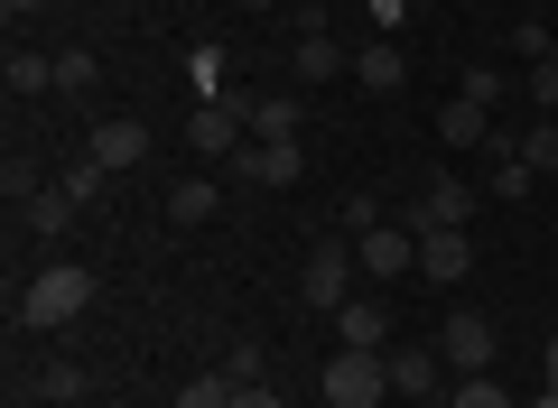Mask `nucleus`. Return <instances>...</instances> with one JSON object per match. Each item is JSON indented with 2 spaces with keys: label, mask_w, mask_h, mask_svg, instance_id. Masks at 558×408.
<instances>
[{
  "label": "nucleus",
  "mask_w": 558,
  "mask_h": 408,
  "mask_svg": "<svg viewBox=\"0 0 558 408\" xmlns=\"http://www.w3.org/2000/svg\"><path fill=\"white\" fill-rule=\"evenodd\" d=\"M84 307H94V270H84V260H47V270L20 288V325H28V334H57V325H75Z\"/></svg>",
  "instance_id": "nucleus-1"
},
{
  "label": "nucleus",
  "mask_w": 558,
  "mask_h": 408,
  "mask_svg": "<svg viewBox=\"0 0 558 408\" xmlns=\"http://www.w3.org/2000/svg\"><path fill=\"white\" fill-rule=\"evenodd\" d=\"M317 399L326 408H381V399H391V353L336 344V353H326V371H317Z\"/></svg>",
  "instance_id": "nucleus-2"
},
{
  "label": "nucleus",
  "mask_w": 558,
  "mask_h": 408,
  "mask_svg": "<svg viewBox=\"0 0 558 408\" xmlns=\"http://www.w3.org/2000/svg\"><path fill=\"white\" fill-rule=\"evenodd\" d=\"M354 279H363L354 242H317V251H307V279H299V297H307V307H317V316H336L344 297H363Z\"/></svg>",
  "instance_id": "nucleus-3"
},
{
  "label": "nucleus",
  "mask_w": 558,
  "mask_h": 408,
  "mask_svg": "<svg viewBox=\"0 0 558 408\" xmlns=\"http://www.w3.org/2000/svg\"><path fill=\"white\" fill-rule=\"evenodd\" d=\"M242 131H252V102L242 94H215V102L186 112V149L196 158H242Z\"/></svg>",
  "instance_id": "nucleus-4"
},
{
  "label": "nucleus",
  "mask_w": 558,
  "mask_h": 408,
  "mask_svg": "<svg viewBox=\"0 0 558 408\" xmlns=\"http://www.w3.org/2000/svg\"><path fill=\"white\" fill-rule=\"evenodd\" d=\"M84 158H94L102 176H131L140 158H149V121H131V112H112V121H94V131H84Z\"/></svg>",
  "instance_id": "nucleus-5"
},
{
  "label": "nucleus",
  "mask_w": 558,
  "mask_h": 408,
  "mask_svg": "<svg viewBox=\"0 0 558 408\" xmlns=\"http://www.w3.org/2000/svg\"><path fill=\"white\" fill-rule=\"evenodd\" d=\"M465 214H475V186L465 176H428L410 205V233H465Z\"/></svg>",
  "instance_id": "nucleus-6"
},
{
  "label": "nucleus",
  "mask_w": 558,
  "mask_h": 408,
  "mask_svg": "<svg viewBox=\"0 0 558 408\" xmlns=\"http://www.w3.org/2000/svg\"><path fill=\"white\" fill-rule=\"evenodd\" d=\"M354 260H363V279H410L418 270V233L410 223H373V233H354Z\"/></svg>",
  "instance_id": "nucleus-7"
},
{
  "label": "nucleus",
  "mask_w": 558,
  "mask_h": 408,
  "mask_svg": "<svg viewBox=\"0 0 558 408\" xmlns=\"http://www.w3.org/2000/svg\"><path fill=\"white\" fill-rule=\"evenodd\" d=\"M438 353H447V362H457V371H494V316L457 307V316H447V325H438Z\"/></svg>",
  "instance_id": "nucleus-8"
},
{
  "label": "nucleus",
  "mask_w": 558,
  "mask_h": 408,
  "mask_svg": "<svg viewBox=\"0 0 558 408\" xmlns=\"http://www.w3.org/2000/svg\"><path fill=\"white\" fill-rule=\"evenodd\" d=\"M233 168H242V186H299V168H307V158H299V139H252V149H242Z\"/></svg>",
  "instance_id": "nucleus-9"
},
{
  "label": "nucleus",
  "mask_w": 558,
  "mask_h": 408,
  "mask_svg": "<svg viewBox=\"0 0 558 408\" xmlns=\"http://www.w3.org/2000/svg\"><path fill=\"white\" fill-rule=\"evenodd\" d=\"M289 65H299V84H336V75H354V47H336L326 28H299Z\"/></svg>",
  "instance_id": "nucleus-10"
},
{
  "label": "nucleus",
  "mask_w": 558,
  "mask_h": 408,
  "mask_svg": "<svg viewBox=\"0 0 558 408\" xmlns=\"http://www.w3.org/2000/svg\"><path fill=\"white\" fill-rule=\"evenodd\" d=\"M336 344L381 353V344H391V307H381V297H344V307H336Z\"/></svg>",
  "instance_id": "nucleus-11"
},
{
  "label": "nucleus",
  "mask_w": 558,
  "mask_h": 408,
  "mask_svg": "<svg viewBox=\"0 0 558 408\" xmlns=\"http://www.w3.org/2000/svg\"><path fill=\"white\" fill-rule=\"evenodd\" d=\"M75 214H84V205H75V195H65V186H38V195H28V205H20V223H28V233H38V242H65V233H75Z\"/></svg>",
  "instance_id": "nucleus-12"
},
{
  "label": "nucleus",
  "mask_w": 558,
  "mask_h": 408,
  "mask_svg": "<svg viewBox=\"0 0 558 408\" xmlns=\"http://www.w3.org/2000/svg\"><path fill=\"white\" fill-rule=\"evenodd\" d=\"M465 270H475L465 233H418V279H465Z\"/></svg>",
  "instance_id": "nucleus-13"
},
{
  "label": "nucleus",
  "mask_w": 558,
  "mask_h": 408,
  "mask_svg": "<svg viewBox=\"0 0 558 408\" xmlns=\"http://www.w3.org/2000/svg\"><path fill=\"white\" fill-rule=\"evenodd\" d=\"M438 362H447V353L391 344V399H428V390H438Z\"/></svg>",
  "instance_id": "nucleus-14"
},
{
  "label": "nucleus",
  "mask_w": 558,
  "mask_h": 408,
  "mask_svg": "<svg viewBox=\"0 0 558 408\" xmlns=\"http://www.w3.org/2000/svg\"><path fill=\"white\" fill-rule=\"evenodd\" d=\"M400 75H410V57H400L391 38H373V47H354V84H363V94H400Z\"/></svg>",
  "instance_id": "nucleus-15"
},
{
  "label": "nucleus",
  "mask_w": 558,
  "mask_h": 408,
  "mask_svg": "<svg viewBox=\"0 0 558 408\" xmlns=\"http://www.w3.org/2000/svg\"><path fill=\"white\" fill-rule=\"evenodd\" d=\"M484 158H494V195H502V205H521V195H531L539 186V176H531V158H521V139H484Z\"/></svg>",
  "instance_id": "nucleus-16"
},
{
  "label": "nucleus",
  "mask_w": 558,
  "mask_h": 408,
  "mask_svg": "<svg viewBox=\"0 0 558 408\" xmlns=\"http://www.w3.org/2000/svg\"><path fill=\"white\" fill-rule=\"evenodd\" d=\"M215 176H178V186H168V223H178V233H196V223H215Z\"/></svg>",
  "instance_id": "nucleus-17"
},
{
  "label": "nucleus",
  "mask_w": 558,
  "mask_h": 408,
  "mask_svg": "<svg viewBox=\"0 0 558 408\" xmlns=\"http://www.w3.org/2000/svg\"><path fill=\"white\" fill-rule=\"evenodd\" d=\"M438 139H447V149H484V139H494V112H484V102H447V112H438Z\"/></svg>",
  "instance_id": "nucleus-18"
},
{
  "label": "nucleus",
  "mask_w": 558,
  "mask_h": 408,
  "mask_svg": "<svg viewBox=\"0 0 558 408\" xmlns=\"http://www.w3.org/2000/svg\"><path fill=\"white\" fill-rule=\"evenodd\" d=\"M307 131V102L299 94H260L252 102V139H299Z\"/></svg>",
  "instance_id": "nucleus-19"
},
{
  "label": "nucleus",
  "mask_w": 558,
  "mask_h": 408,
  "mask_svg": "<svg viewBox=\"0 0 558 408\" xmlns=\"http://www.w3.org/2000/svg\"><path fill=\"white\" fill-rule=\"evenodd\" d=\"M28 390H38L47 408H75L84 390H94V371H84V362H38V381H28Z\"/></svg>",
  "instance_id": "nucleus-20"
},
{
  "label": "nucleus",
  "mask_w": 558,
  "mask_h": 408,
  "mask_svg": "<svg viewBox=\"0 0 558 408\" xmlns=\"http://www.w3.org/2000/svg\"><path fill=\"white\" fill-rule=\"evenodd\" d=\"M0 84H10V94H57V57H28V47H20V57H10V65H0Z\"/></svg>",
  "instance_id": "nucleus-21"
},
{
  "label": "nucleus",
  "mask_w": 558,
  "mask_h": 408,
  "mask_svg": "<svg viewBox=\"0 0 558 408\" xmlns=\"http://www.w3.org/2000/svg\"><path fill=\"white\" fill-rule=\"evenodd\" d=\"M521 94H531V112H539V121H558V57L521 65Z\"/></svg>",
  "instance_id": "nucleus-22"
},
{
  "label": "nucleus",
  "mask_w": 558,
  "mask_h": 408,
  "mask_svg": "<svg viewBox=\"0 0 558 408\" xmlns=\"http://www.w3.org/2000/svg\"><path fill=\"white\" fill-rule=\"evenodd\" d=\"M447 408H512V390H502L494 371H457V399Z\"/></svg>",
  "instance_id": "nucleus-23"
},
{
  "label": "nucleus",
  "mask_w": 558,
  "mask_h": 408,
  "mask_svg": "<svg viewBox=\"0 0 558 408\" xmlns=\"http://www.w3.org/2000/svg\"><path fill=\"white\" fill-rule=\"evenodd\" d=\"M521 158H531V176H558V121H531L521 131Z\"/></svg>",
  "instance_id": "nucleus-24"
},
{
  "label": "nucleus",
  "mask_w": 558,
  "mask_h": 408,
  "mask_svg": "<svg viewBox=\"0 0 558 408\" xmlns=\"http://www.w3.org/2000/svg\"><path fill=\"white\" fill-rule=\"evenodd\" d=\"M57 94H94V47H57Z\"/></svg>",
  "instance_id": "nucleus-25"
},
{
  "label": "nucleus",
  "mask_w": 558,
  "mask_h": 408,
  "mask_svg": "<svg viewBox=\"0 0 558 408\" xmlns=\"http://www.w3.org/2000/svg\"><path fill=\"white\" fill-rule=\"evenodd\" d=\"M465 102H484V112H494L502 94H512V75H502V65H465V84H457Z\"/></svg>",
  "instance_id": "nucleus-26"
},
{
  "label": "nucleus",
  "mask_w": 558,
  "mask_h": 408,
  "mask_svg": "<svg viewBox=\"0 0 558 408\" xmlns=\"http://www.w3.org/2000/svg\"><path fill=\"white\" fill-rule=\"evenodd\" d=\"M38 186H47V176H38V158H20V149H10V168H0V195H10V205H28Z\"/></svg>",
  "instance_id": "nucleus-27"
},
{
  "label": "nucleus",
  "mask_w": 558,
  "mask_h": 408,
  "mask_svg": "<svg viewBox=\"0 0 558 408\" xmlns=\"http://www.w3.org/2000/svg\"><path fill=\"white\" fill-rule=\"evenodd\" d=\"M57 186H65V195H75V205H102V186H112V176H102V168H94V158H75V168H65V176H57Z\"/></svg>",
  "instance_id": "nucleus-28"
},
{
  "label": "nucleus",
  "mask_w": 558,
  "mask_h": 408,
  "mask_svg": "<svg viewBox=\"0 0 558 408\" xmlns=\"http://www.w3.org/2000/svg\"><path fill=\"white\" fill-rule=\"evenodd\" d=\"M178 408H233V381H223V371H205V381L178 390Z\"/></svg>",
  "instance_id": "nucleus-29"
},
{
  "label": "nucleus",
  "mask_w": 558,
  "mask_h": 408,
  "mask_svg": "<svg viewBox=\"0 0 558 408\" xmlns=\"http://www.w3.org/2000/svg\"><path fill=\"white\" fill-rule=\"evenodd\" d=\"M223 381H233V390H260V381H270V362L242 344V353H223Z\"/></svg>",
  "instance_id": "nucleus-30"
},
{
  "label": "nucleus",
  "mask_w": 558,
  "mask_h": 408,
  "mask_svg": "<svg viewBox=\"0 0 558 408\" xmlns=\"http://www.w3.org/2000/svg\"><path fill=\"white\" fill-rule=\"evenodd\" d=\"M196 94H205V102L233 94V75H223V47H196Z\"/></svg>",
  "instance_id": "nucleus-31"
},
{
  "label": "nucleus",
  "mask_w": 558,
  "mask_h": 408,
  "mask_svg": "<svg viewBox=\"0 0 558 408\" xmlns=\"http://www.w3.org/2000/svg\"><path fill=\"white\" fill-rule=\"evenodd\" d=\"M549 38H558V28H539V20H521V28H512V47H521V57H531V65L549 57Z\"/></svg>",
  "instance_id": "nucleus-32"
},
{
  "label": "nucleus",
  "mask_w": 558,
  "mask_h": 408,
  "mask_svg": "<svg viewBox=\"0 0 558 408\" xmlns=\"http://www.w3.org/2000/svg\"><path fill=\"white\" fill-rule=\"evenodd\" d=\"M233 408H289V399H279V390L260 381V390H233Z\"/></svg>",
  "instance_id": "nucleus-33"
},
{
  "label": "nucleus",
  "mask_w": 558,
  "mask_h": 408,
  "mask_svg": "<svg viewBox=\"0 0 558 408\" xmlns=\"http://www.w3.org/2000/svg\"><path fill=\"white\" fill-rule=\"evenodd\" d=\"M539 390H558V334L539 344Z\"/></svg>",
  "instance_id": "nucleus-34"
},
{
  "label": "nucleus",
  "mask_w": 558,
  "mask_h": 408,
  "mask_svg": "<svg viewBox=\"0 0 558 408\" xmlns=\"http://www.w3.org/2000/svg\"><path fill=\"white\" fill-rule=\"evenodd\" d=\"M38 10H47V0H0V20H10V28H20V20H38Z\"/></svg>",
  "instance_id": "nucleus-35"
},
{
  "label": "nucleus",
  "mask_w": 558,
  "mask_h": 408,
  "mask_svg": "<svg viewBox=\"0 0 558 408\" xmlns=\"http://www.w3.org/2000/svg\"><path fill=\"white\" fill-rule=\"evenodd\" d=\"M531 408H558V390H531Z\"/></svg>",
  "instance_id": "nucleus-36"
},
{
  "label": "nucleus",
  "mask_w": 558,
  "mask_h": 408,
  "mask_svg": "<svg viewBox=\"0 0 558 408\" xmlns=\"http://www.w3.org/2000/svg\"><path fill=\"white\" fill-rule=\"evenodd\" d=\"M242 10H279V0H242Z\"/></svg>",
  "instance_id": "nucleus-37"
},
{
  "label": "nucleus",
  "mask_w": 558,
  "mask_h": 408,
  "mask_svg": "<svg viewBox=\"0 0 558 408\" xmlns=\"http://www.w3.org/2000/svg\"><path fill=\"white\" fill-rule=\"evenodd\" d=\"M549 57H558V38H549Z\"/></svg>",
  "instance_id": "nucleus-38"
}]
</instances>
